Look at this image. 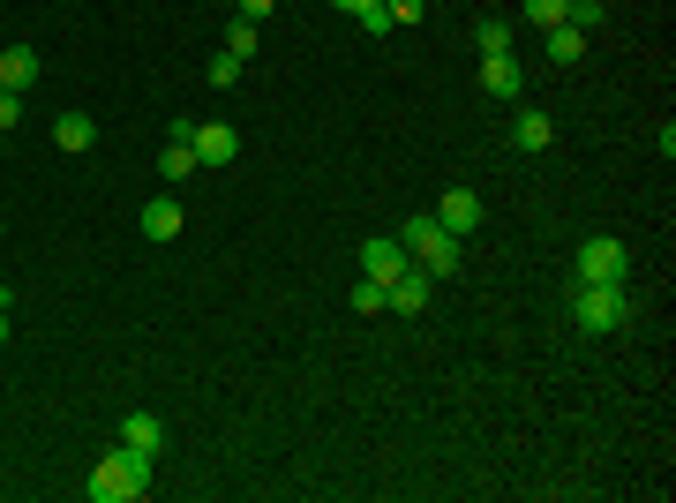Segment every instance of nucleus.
<instances>
[{
  "label": "nucleus",
  "mask_w": 676,
  "mask_h": 503,
  "mask_svg": "<svg viewBox=\"0 0 676 503\" xmlns=\"http://www.w3.org/2000/svg\"><path fill=\"white\" fill-rule=\"evenodd\" d=\"M511 143H519V151H549L556 121L542 113V106H519V113H511Z\"/></svg>",
  "instance_id": "9d476101"
},
{
  "label": "nucleus",
  "mask_w": 676,
  "mask_h": 503,
  "mask_svg": "<svg viewBox=\"0 0 676 503\" xmlns=\"http://www.w3.org/2000/svg\"><path fill=\"white\" fill-rule=\"evenodd\" d=\"M196 166H204V158H196V143H188V135H173L166 151H159V181H188Z\"/></svg>",
  "instance_id": "ddd939ff"
},
{
  "label": "nucleus",
  "mask_w": 676,
  "mask_h": 503,
  "mask_svg": "<svg viewBox=\"0 0 676 503\" xmlns=\"http://www.w3.org/2000/svg\"><path fill=\"white\" fill-rule=\"evenodd\" d=\"M331 8H338V15H361V8H369V0H331Z\"/></svg>",
  "instance_id": "a878e982"
},
{
  "label": "nucleus",
  "mask_w": 676,
  "mask_h": 503,
  "mask_svg": "<svg viewBox=\"0 0 676 503\" xmlns=\"http://www.w3.org/2000/svg\"><path fill=\"white\" fill-rule=\"evenodd\" d=\"M0 300H8V286H0Z\"/></svg>",
  "instance_id": "cd10ccee"
},
{
  "label": "nucleus",
  "mask_w": 676,
  "mask_h": 503,
  "mask_svg": "<svg viewBox=\"0 0 676 503\" xmlns=\"http://www.w3.org/2000/svg\"><path fill=\"white\" fill-rule=\"evenodd\" d=\"M542 39H549V61H564V68L587 61V31H571V23H556V31H542Z\"/></svg>",
  "instance_id": "dca6fc26"
},
{
  "label": "nucleus",
  "mask_w": 676,
  "mask_h": 503,
  "mask_svg": "<svg viewBox=\"0 0 676 503\" xmlns=\"http://www.w3.org/2000/svg\"><path fill=\"white\" fill-rule=\"evenodd\" d=\"M481 90H489V98H519V90H526V68H519V61H511V53H481Z\"/></svg>",
  "instance_id": "0eeeda50"
},
{
  "label": "nucleus",
  "mask_w": 676,
  "mask_h": 503,
  "mask_svg": "<svg viewBox=\"0 0 676 503\" xmlns=\"http://www.w3.org/2000/svg\"><path fill=\"white\" fill-rule=\"evenodd\" d=\"M23 121V90H0V135Z\"/></svg>",
  "instance_id": "5701e85b"
},
{
  "label": "nucleus",
  "mask_w": 676,
  "mask_h": 503,
  "mask_svg": "<svg viewBox=\"0 0 676 503\" xmlns=\"http://www.w3.org/2000/svg\"><path fill=\"white\" fill-rule=\"evenodd\" d=\"M428 286H436V278H428L422 263H406V271H399L383 294H391V308H399V316H422V308H428Z\"/></svg>",
  "instance_id": "1a4fd4ad"
},
{
  "label": "nucleus",
  "mask_w": 676,
  "mask_h": 503,
  "mask_svg": "<svg viewBox=\"0 0 676 503\" xmlns=\"http://www.w3.org/2000/svg\"><path fill=\"white\" fill-rule=\"evenodd\" d=\"M399 241H406V255L422 263L428 278H451V271H459V233H444L436 218H406Z\"/></svg>",
  "instance_id": "7ed1b4c3"
},
{
  "label": "nucleus",
  "mask_w": 676,
  "mask_h": 503,
  "mask_svg": "<svg viewBox=\"0 0 676 503\" xmlns=\"http://www.w3.org/2000/svg\"><path fill=\"white\" fill-rule=\"evenodd\" d=\"M188 143H196L204 166H233V151H241V135H233L226 121H196V128H188Z\"/></svg>",
  "instance_id": "39448f33"
},
{
  "label": "nucleus",
  "mask_w": 676,
  "mask_h": 503,
  "mask_svg": "<svg viewBox=\"0 0 676 503\" xmlns=\"http://www.w3.org/2000/svg\"><path fill=\"white\" fill-rule=\"evenodd\" d=\"M473 45H481V53H511V15H481Z\"/></svg>",
  "instance_id": "f3484780"
},
{
  "label": "nucleus",
  "mask_w": 676,
  "mask_h": 503,
  "mask_svg": "<svg viewBox=\"0 0 676 503\" xmlns=\"http://www.w3.org/2000/svg\"><path fill=\"white\" fill-rule=\"evenodd\" d=\"M571 324L587 338L624 331V324H632V294H624V286H579V294H571Z\"/></svg>",
  "instance_id": "f03ea898"
},
{
  "label": "nucleus",
  "mask_w": 676,
  "mask_h": 503,
  "mask_svg": "<svg viewBox=\"0 0 676 503\" xmlns=\"http://www.w3.org/2000/svg\"><path fill=\"white\" fill-rule=\"evenodd\" d=\"M436 226L466 241V233L481 226V196H473V188H444V204H436Z\"/></svg>",
  "instance_id": "6e6552de"
},
{
  "label": "nucleus",
  "mask_w": 676,
  "mask_h": 503,
  "mask_svg": "<svg viewBox=\"0 0 676 503\" xmlns=\"http://www.w3.org/2000/svg\"><path fill=\"white\" fill-rule=\"evenodd\" d=\"M53 143H61V151H90V143H98V121H90V113H61V121H53Z\"/></svg>",
  "instance_id": "4468645a"
},
{
  "label": "nucleus",
  "mask_w": 676,
  "mask_h": 503,
  "mask_svg": "<svg viewBox=\"0 0 676 503\" xmlns=\"http://www.w3.org/2000/svg\"><path fill=\"white\" fill-rule=\"evenodd\" d=\"M143 233H151V241H173V233H181V196H151V204H143Z\"/></svg>",
  "instance_id": "f8f14e48"
},
{
  "label": "nucleus",
  "mask_w": 676,
  "mask_h": 503,
  "mask_svg": "<svg viewBox=\"0 0 676 503\" xmlns=\"http://www.w3.org/2000/svg\"><path fill=\"white\" fill-rule=\"evenodd\" d=\"M271 8H279V0H241V15H249V23H263Z\"/></svg>",
  "instance_id": "393cba45"
},
{
  "label": "nucleus",
  "mask_w": 676,
  "mask_h": 503,
  "mask_svg": "<svg viewBox=\"0 0 676 503\" xmlns=\"http://www.w3.org/2000/svg\"><path fill=\"white\" fill-rule=\"evenodd\" d=\"M406 263H414V255H406V241H399V233H391V241H369V249H361V278L391 286V278H399Z\"/></svg>",
  "instance_id": "423d86ee"
},
{
  "label": "nucleus",
  "mask_w": 676,
  "mask_h": 503,
  "mask_svg": "<svg viewBox=\"0 0 676 503\" xmlns=\"http://www.w3.org/2000/svg\"><path fill=\"white\" fill-rule=\"evenodd\" d=\"M564 8H571V0H519V15H526L534 31H556V23H564Z\"/></svg>",
  "instance_id": "a211bd4d"
},
{
  "label": "nucleus",
  "mask_w": 676,
  "mask_h": 503,
  "mask_svg": "<svg viewBox=\"0 0 676 503\" xmlns=\"http://www.w3.org/2000/svg\"><path fill=\"white\" fill-rule=\"evenodd\" d=\"M151 473H159V451H135V444H113L106 459L90 466V503H135L151 496Z\"/></svg>",
  "instance_id": "f257e3e1"
},
{
  "label": "nucleus",
  "mask_w": 676,
  "mask_h": 503,
  "mask_svg": "<svg viewBox=\"0 0 676 503\" xmlns=\"http://www.w3.org/2000/svg\"><path fill=\"white\" fill-rule=\"evenodd\" d=\"M353 308H361V316H383V308H391V294H383L377 278H361V286H353Z\"/></svg>",
  "instance_id": "412c9836"
},
{
  "label": "nucleus",
  "mask_w": 676,
  "mask_h": 503,
  "mask_svg": "<svg viewBox=\"0 0 676 503\" xmlns=\"http://www.w3.org/2000/svg\"><path fill=\"white\" fill-rule=\"evenodd\" d=\"M571 278H579V286H624V278H632V255H624V241L593 233V241H579V255H571Z\"/></svg>",
  "instance_id": "20e7f679"
},
{
  "label": "nucleus",
  "mask_w": 676,
  "mask_h": 503,
  "mask_svg": "<svg viewBox=\"0 0 676 503\" xmlns=\"http://www.w3.org/2000/svg\"><path fill=\"white\" fill-rule=\"evenodd\" d=\"M121 444H135V451H159V444H166V420H159V414H128V420H121Z\"/></svg>",
  "instance_id": "2eb2a0df"
},
{
  "label": "nucleus",
  "mask_w": 676,
  "mask_h": 503,
  "mask_svg": "<svg viewBox=\"0 0 676 503\" xmlns=\"http://www.w3.org/2000/svg\"><path fill=\"white\" fill-rule=\"evenodd\" d=\"M0 346H8V300H0Z\"/></svg>",
  "instance_id": "bb28decb"
},
{
  "label": "nucleus",
  "mask_w": 676,
  "mask_h": 503,
  "mask_svg": "<svg viewBox=\"0 0 676 503\" xmlns=\"http://www.w3.org/2000/svg\"><path fill=\"white\" fill-rule=\"evenodd\" d=\"M204 76H211V90H233V84H241V53H218Z\"/></svg>",
  "instance_id": "6ab92c4d"
},
{
  "label": "nucleus",
  "mask_w": 676,
  "mask_h": 503,
  "mask_svg": "<svg viewBox=\"0 0 676 503\" xmlns=\"http://www.w3.org/2000/svg\"><path fill=\"white\" fill-rule=\"evenodd\" d=\"M226 53H241V61H255V23H249V15H233V31H226Z\"/></svg>",
  "instance_id": "aec40b11"
},
{
  "label": "nucleus",
  "mask_w": 676,
  "mask_h": 503,
  "mask_svg": "<svg viewBox=\"0 0 676 503\" xmlns=\"http://www.w3.org/2000/svg\"><path fill=\"white\" fill-rule=\"evenodd\" d=\"M39 84V45H8L0 53V90H31Z\"/></svg>",
  "instance_id": "9b49d317"
},
{
  "label": "nucleus",
  "mask_w": 676,
  "mask_h": 503,
  "mask_svg": "<svg viewBox=\"0 0 676 503\" xmlns=\"http://www.w3.org/2000/svg\"><path fill=\"white\" fill-rule=\"evenodd\" d=\"M391 8V23H422V0H383Z\"/></svg>",
  "instance_id": "b1692460"
},
{
  "label": "nucleus",
  "mask_w": 676,
  "mask_h": 503,
  "mask_svg": "<svg viewBox=\"0 0 676 503\" xmlns=\"http://www.w3.org/2000/svg\"><path fill=\"white\" fill-rule=\"evenodd\" d=\"M361 31H369V39H391L399 23H391V8H383V0H369V8H361Z\"/></svg>",
  "instance_id": "4be33fe9"
}]
</instances>
